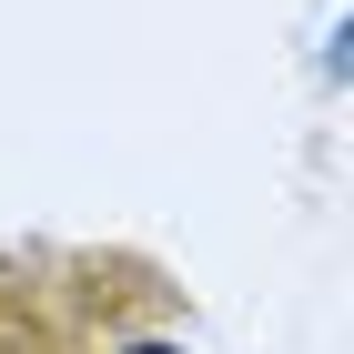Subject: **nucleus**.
Listing matches in <instances>:
<instances>
[{"mask_svg":"<svg viewBox=\"0 0 354 354\" xmlns=\"http://www.w3.org/2000/svg\"><path fill=\"white\" fill-rule=\"evenodd\" d=\"M0 354H71V324H61L51 294L21 283V273H0Z\"/></svg>","mask_w":354,"mask_h":354,"instance_id":"nucleus-1","label":"nucleus"}]
</instances>
